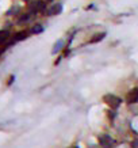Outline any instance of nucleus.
Returning <instances> with one entry per match:
<instances>
[{
  "label": "nucleus",
  "instance_id": "obj_1",
  "mask_svg": "<svg viewBox=\"0 0 138 148\" xmlns=\"http://www.w3.org/2000/svg\"><path fill=\"white\" fill-rule=\"evenodd\" d=\"M48 5L44 0H33L29 4V11H31L34 14H46Z\"/></svg>",
  "mask_w": 138,
  "mask_h": 148
},
{
  "label": "nucleus",
  "instance_id": "obj_2",
  "mask_svg": "<svg viewBox=\"0 0 138 148\" xmlns=\"http://www.w3.org/2000/svg\"><path fill=\"white\" fill-rule=\"evenodd\" d=\"M63 4L61 3H54V4H52L50 7H48V10H46V15L48 16H56V15H60V14L63 12Z\"/></svg>",
  "mask_w": 138,
  "mask_h": 148
},
{
  "label": "nucleus",
  "instance_id": "obj_3",
  "mask_svg": "<svg viewBox=\"0 0 138 148\" xmlns=\"http://www.w3.org/2000/svg\"><path fill=\"white\" fill-rule=\"evenodd\" d=\"M99 143H100V145H102L103 148H114V145H115V140L112 139L111 136L103 135V136L99 137Z\"/></svg>",
  "mask_w": 138,
  "mask_h": 148
},
{
  "label": "nucleus",
  "instance_id": "obj_4",
  "mask_svg": "<svg viewBox=\"0 0 138 148\" xmlns=\"http://www.w3.org/2000/svg\"><path fill=\"white\" fill-rule=\"evenodd\" d=\"M104 101H106L111 108H118L120 105V98L119 97H115V95H112V94H107V95H104Z\"/></svg>",
  "mask_w": 138,
  "mask_h": 148
},
{
  "label": "nucleus",
  "instance_id": "obj_5",
  "mask_svg": "<svg viewBox=\"0 0 138 148\" xmlns=\"http://www.w3.org/2000/svg\"><path fill=\"white\" fill-rule=\"evenodd\" d=\"M35 16H37V14L31 12V11H29V12H26V14H20L18 18V23H20V25L29 23V22H31V21H34Z\"/></svg>",
  "mask_w": 138,
  "mask_h": 148
},
{
  "label": "nucleus",
  "instance_id": "obj_6",
  "mask_svg": "<svg viewBox=\"0 0 138 148\" xmlns=\"http://www.w3.org/2000/svg\"><path fill=\"white\" fill-rule=\"evenodd\" d=\"M67 45H68V41L65 40V38H60V40H58L57 42L54 44L53 49H52V53L56 54V53H58V52H61V50H63Z\"/></svg>",
  "mask_w": 138,
  "mask_h": 148
},
{
  "label": "nucleus",
  "instance_id": "obj_7",
  "mask_svg": "<svg viewBox=\"0 0 138 148\" xmlns=\"http://www.w3.org/2000/svg\"><path fill=\"white\" fill-rule=\"evenodd\" d=\"M126 101H127V103L138 102V87H135V88H133L131 91H129V94L126 97Z\"/></svg>",
  "mask_w": 138,
  "mask_h": 148
},
{
  "label": "nucleus",
  "instance_id": "obj_8",
  "mask_svg": "<svg viewBox=\"0 0 138 148\" xmlns=\"http://www.w3.org/2000/svg\"><path fill=\"white\" fill-rule=\"evenodd\" d=\"M29 36H30V32H29V30H22V32H19V33H16V34H14V37H12L14 44H15V42H18V41L26 40Z\"/></svg>",
  "mask_w": 138,
  "mask_h": 148
},
{
  "label": "nucleus",
  "instance_id": "obj_9",
  "mask_svg": "<svg viewBox=\"0 0 138 148\" xmlns=\"http://www.w3.org/2000/svg\"><path fill=\"white\" fill-rule=\"evenodd\" d=\"M11 38V33L7 29H1L0 30V45H3L5 42H8V40Z\"/></svg>",
  "mask_w": 138,
  "mask_h": 148
},
{
  "label": "nucleus",
  "instance_id": "obj_10",
  "mask_svg": "<svg viewBox=\"0 0 138 148\" xmlns=\"http://www.w3.org/2000/svg\"><path fill=\"white\" fill-rule=\"evenodd\" d=\"M45 30L44 25H39V23H37V25H34V26H31V29L29 30L30 32V34L31 36H37V34H41V33Z\"/></svg>",
  "mask_w": 138,
  "mask_h": 148
},
{
  "label": "nucleus",
  "instance_id": "obj_11",
  "mask_svg": "<svg viewBox=\"0 0 138 148\" xmlns=\"http://www.w3.org/2000/svg\"><path fill=\"white\" fill-rule=\"evenodd\" d=\"M104 37H106V33H98V34H95V36L91 38V41H89V42H91V44H95V42H100V41H102Z\"/></svg>",
  "mask_w": 138,
  "mask_h": 148
},
{
  "label": "nucleus",
  "instance_id": "obj_12",
  "mask_svg": "<svg viewBox=\"0 0 138 148\" xmlns=\"http://www.w3.org/2000/svg\"><path fill=\"white\" fill-rule=\"evenodd\" d=\"M19 12V7L18 5H15V7H12V8L10 10V11H7V15H10V16H11V15H16V14Z\"/></svg>",
  "mask_w": 138,
  "mask_h": 148
},
{
  "label": "nucleus",
  "instance_id": "obj_13",
  "mask_svg": "<svg viewBox=\"0 0 138 148\" xmlns=\"http://www.w3.org/2000/svg\"><path fill=\"white\" fill-rule=\"evenodd\" d=\"M1 53H3V49H1V50H0V54H1Z\"/></svg>",
  "mask_w": 138,
  "mask_h": 148
},
{
  "label": "nucleus",
  "instance_id": "obj_14",
  "mask_svg": "<svg viewBox=\"0 0 138 148\" xmlns=\"http://www.w3.org/2000/svg\"><path fill=\"white\" fill-rule=\"evenodd\" d=\"M23 1H30V0H23Z\"/></svg>",
  "mask_w": 138,
  "mask_h": 148
},
{
  "label": "nucleus",
  "instance_id": "obj_15",
  "mask_svg": "<svg viewBox=\"0 0 138 148\" xmlns=\"http://www.w3.org/2000/svg\"><path fill=\"white\" fill-rule=\"evenodd\" d=\"M48 1H53V0H48Z\"/></svg>",
  "mask_w": 138,
  "mask_h": 148
}]
</instances>
